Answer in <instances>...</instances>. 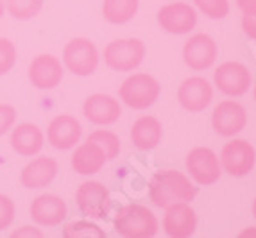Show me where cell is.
Segmentation results:
<instances>
[{
    "label": "cell",
    "instance_id": "27",
    "mask_svg": "<svg viewBox=\"0 0 256 238\" xmlns=\"http://www.w3.org/2000/svg\"><path fill=\"white\" fill-rule=\"evenodd\" d=\"M194 4L204 16L212 18V20H222L230 14L228 0H194Z\"/></svg>",
    "mask_w": 256,
    "mask_h": 238
},
{
    "label": "cell",
    "instance_id": "19",
    "mask_svg": "<svg viewBox=\"0 0 256 238\" xmlns=\"http://www.w3.org/2000/svg\"><path fill=\"white\" fill-rule=\"evenodd\" d=\"M58 172H60V165L54 158L38 156L22 168L20 183L27 190H42L54 181Z\"/></svg>",
    "mask_w": 256,
    "mask_h": 238
},
{
    "label": "cell",
    "instance_id": "15",
    "mask_svg": "<svg viewBox=\"0 0 256 238\" xmlns=\"http://www.w3.org/2000/svg\"><path fill=\"white\" fill-rule=\"evenodd\" d=\"M82 115L94 126L98 128H106L118 122L122 116V106L115 97L108 94H94L86 97L82 104Z\"/></svg>",
    "mask_w": 256,
    "mask_h": 238
},
{
    "label": "cell",
    "instance_id": "9",
    "mask_svg": "<svg viewBox=\"0 0 256 238\" xmlns=\"http://www.w3.org/2000/svg\"><path fill=\"white\" fill-rule=\"evenodd\" d=\"M186 170L190 178L201 186H212L220 179L222 166L218 156L208 147H196L186 156Z\"/></svg>",
    "mask_w": 256,
    "mask_h": 238
},
{
    "label": "cell",
    "instance_id": "2",
    "mask_svg": "<svg viewBox=\"0 0 256 238\" xmlns=\"http://www.w3.org/2000/svg\"><path fill=\"white\" fill-rule=\"evenodd\" d=\"M113 228L120 236L150 238L158 233L160 222L156 215L144 204H126L116 212Z\"/></svg>",
    "mask_w": 256,
    "mask_h": 238
},
{
    "label": "cell",
    "instance_id": "30",
    "mask_svg": "<svg viewBox=\"0 0 256 238\" xmlns=\"http://www.w3.org/2000/svg\"><path fill=\"white\" fill-rule=\"evenodd\" d=\"M16 122V110L11 104H0V136H4L14 128Z\"/></svg>",
    "mask_w": 256,
    "mask_h": 238
},
{
    "label": "cell",
    "instance_id": "37",
    "mask_svg": "<svg viewBox=\"0 0 256 238\" xmlns=\"http://www.w3.org/2000/svg\"><path fill=\"white\" fill-rule=\"evenodd\" d=\"M254 100H256V82H254Z\"/></svg>",
    "mask_w": 256,
    "mask_h": 238
},
{
    "label": "cell",
    "instance_id": "18",
    "mask_svg": "<svg viewBox=\"0 0 256 238\" xmlns=\"http://www.w3.org/2000/svg\"><path fill=\"white\" fill-rule=\"evenodd\" d=\"M82 136L81 122L72 115H56L47 128V142L58 150L74 149Z\"/></svg>",
    "mask_w": 256,
    "mask_h": 238
},
{
    "label": "cell",
    "instance_id": "12",
    "mask_svg": "<svg viewBox=\"0 0 256 238\" xmlns=\"http://www.w3.org/2000/svg\"><path fill=\"white\" fill-rule=\"evenodd\" d=\"M158 26L165 32L176 34H188L197 26V11L186 2H172L160 8L158 11Z\"/></svg>",
    "mask_w": 256,
    "mask_h": 238
},
{
    "label": "cell",
    "instance_id": "35",
    "mask_svg": "<svg viewBox=\"0 0 256 238\" xmlns=\"http://www.w3.org/2000/svg\"><path fill=\"white\" fill-rule=\"evenodd\" d=\"M4 11H6V2H4V0H0V18H2Z\"/></svg>",
    "mask_w": 256,
    "mask_h": 238
},
{
    "label": "cell",
    "instance_id": "14",
    "mask_svg": "<svg viewBox=\"0 0 256 238\" xmlns=\"http://www.w3.org/2000/svg\"><path fill=\"white\" fill-rule=\"evenodd\" d=\"M27 76L36 90H54L63 81L64 66L56 56L40 54L30 61Z\"/></svg>",
    "mask_w": 256,
    "mask_h": 238
},
{
    "label": "cell",
    "instance_id": "32",
    "mask_svg": "<svg viewBox=\"0 0 256 238\" xmlns=\"http://www.w3.org/2000/svg\"><path fill=\"white\" fill-rule=\"evenodd\" d=\"M11 236L13 238H43L45 234H43V231L38 230L36 226H24L20 230L13 231Z\"/></svg>",
    "mask_w": 256,
    "mask_h": 238
},
{
    "label": "cell",
    "instance_id": "6",
    "mask_svg": "<svg viewBox=\"0 0 256 238\" xmlns=\"http://www.w3.org/2000/svg\"><path fill=\"white\" fill-rule=\"evenodd\" d=\"M76 204L79 212L88 218H106L111 210L110 190L100 181H84L77 186Z\"/></svg>",
    "mask_w": 256,
    "mask_h": 238
},
{
    "label": "cell",
    "instance_id": "10",
    "mask_svg": "<svg viewBox=\"0 0 256 238\" xmlns=\"http://www.w3.org/2000/svg\"><path fill=\"white\" fill-rule=\"evenodd\" d=\"M218 56V45L215 40L204 32H197L184 42L183 60L190 70L202 72L214 66Z\"/></svg>",
    "mask_w": 256,
    "mask_h": 238
},
{
    "label": "cell",
    "instance_id": "13",
    "mask_svg": "<svg viewBox=\"0 0 256 238\" xmlns=\"http://www.w3.org/2000/svg\"><path fill=\"white\" fill-rule=\"evenodd\" d=\"M214 100V86L204 77L194 76L184 79L178 88V102L190 113H201Z\"/></svg>",
    "mask_w": 256,
    "mask_h": 238
},
{
    "label": "cell",
    "instance_id": "17",
    "mask_svg": "<svg viewBox=\"0 0 256 238\" xmlns=\"http://www.w3.org/2000/svg\"><path fill=\"white\" fill-rule=\"evenodd\" d=\"M30 218L43 228H56L66 218L68 206L56 194H42L29 206Z\"/></svg>",
    "mask_w": 256,
    "mask_h": 238
},
{
    "label": "cell",
    "instance_id": "22",
    "mask_svg": "<svg viewBox=\"0 0 256 238\" xmlns=\"http://www.w3.org/2000/svg\"><path fill=\"white\" fill-rule=\"evenodd\" d=\"M72 154V168L76 170L79 176H94L102 170L106 165V156L97 145L86 140V144H81L74 147Z\"/></svg>",
    "mask_w": 256,
    "mask_h": 238
},
{
    "label": "cell",
    "instance_id": "1",
    "mask_svg": "<svg viewBox=\"0 0 256 238\" xmlns=\"http://www.w3.org/2000/svg\"><path fill=\"white\" fill-rule=\"evenodd\" d=\"M197 196V188L188 176L178 170H158L149 179V199L154 206L166 208L174 202H192Z\"/></svg>",
    "mask_w": 256,
    "mask_h": 238
},
{
    "label": "cell",
    "instance_id": "34",
    "mask_svg": "<svg viewBox=\"0 0 256 238\" xmlns=\"http://www.w3.org/2000/svg\"><path fill=\"white\" fill-rule=\"evenodd\" d=\"M240 238H246V236H254L256 238V228H248V230H244L242 233L238 234Z\"/></svg>",
    "mask_w": 256,
    "mask_h": 238
},
{
    "label": "cell",
    "instance_id": "29",
    "mask_svg": "<svg viewBox=\"0 0 256 238\" xmlns=\"http://www.w3.org/2000/svg\"><path fill=\"white\" fill-rule=\"evenodd\" d=\"M14 215H16V206L14 200L9 196L0 194V231L8 230L9 226L13 224Z\"/></svg>",
    "mask_w": 256,
    "mask_h": 238
},
{
    "label": "cell",
    "instance_id": "36",
    "mask_svg": "<svg viewBox=\"0 0 256 238\" xmlns=\"http://www.w3.org/2000/svg\"><path fill=\"white\" fill-rule=\"evenodd\" d=\"M251 212H252V217H254V218H256V199H254V200H252Z\"/></svg>",
    "mask_w": 256,
    "mask_h": 238
},
{
    "label": "cell",
    "instance_id": "16",
    "mask_svg": "<svg viewBox=\"0 0 256 238\" xmlns=\"http://www.w3.org/2000/svg\"><path fill=\"white\" fill-rule=\"evenodd\" d=\"M197 230V215L190 202H174L165 208L163 231L170 238H188Z\"/></svg>",
    "mask_w": 256,
    "mask_h": 238
},
{
    "label": "cell",
    "instance_id": "3",
    "mask_svg": "<svg viewBox=\"0 0 256 238\" xmlns=\"http://www.w3.org/2000/svg\"><path fill=\"white\" fill-rule=\"evenodd\" d=\"M162 95L158 79L146 72H134L118 88V97L131 110L144 111L154 106Z\"/></svg>",
    "mask_w": 256,
    "mask_h": 238
},
{
    "label": "cell",
    "instance_id": "4",
    "mask_svg": "<svg viewBox=\"0 0 256 238\" xmlns=\"http://www.w3.org/2000/svg\"><path fill=\"white\" fill-rule=\"evenodd\" d=\"M147 56L146 43L140 38L113 40L104 48V63L115 72H134Z\"/></svg>",
    "mask_w": 256,
    "mask_h": 238
},
{
    "label": "cell",
    "instance_id": "26",
    "mask_svg": "<svg viewBox=\"0 0 256 238\" xmlns=\"http://www.w3.org/2000/svg\"><path fill=\"white\" fill-rule=\"evenodd\" d=\"M64 238H106V233L100 226L92 220H74L63 228Z\"/></svg>",
    "mask_w": 256,
    "mask_h": 238
},
{
    "label": "cell",
    "instance_id": "7",
    "mask_svg": "<svg viewBox=\"0 0 256 238\" xmlns=\"http://www.w3.org/2000/svg\"><path fill=\"white\" fill-rule=\"evenodd\" d=\"M220 166L233 178H244L248 176L256 163V150L248 140L233 138L222 147L220 152Z\"/></svg>",
    "mask_w": 256,
    "mask_h": 238
},
{
    "label": "cell",
    "instance_id": "28",
    "mask_svg": "<svg viewBox=\"0 0 256 238\" xmlns=\"http://www.w3.org/2000/svg\"><path fill=\"white\" fill-rule=\"evenodd\" d=\"M16 45L9 38H0V76H6L16 64Z\"/></svg>",
    "mask_w": 256,
    "mask_h": 238
},
{
    "label": "cell",
    "instance_id": "20",
    "mask_svg": "<svg viewBox=\"0 0 256 238\" xmlns=\"http://www.w3.org/2000/svg\"><path fill=\"white\" fill-rule=\"evenodd\" d=\"M45 145V134L36 124L24 122L11 129V147L18 156L34 158Z\"/></svg>",
    "mask_w": 256,
    "mask_h": 238
},
{
    "label": "cell",
    "instance_id": "21",
    "mask_svg": "<svg viewBox=\"0 0 256 238\" xmlns=\"http://www.w3.org/2000/svg\"><path fill=\"white\" fill-rule=\"evenodd\" d=\"M131 142L138 150H152L162 144L163 128L156 116L144 115L138 120H134L131 128Z\"/></svg>",
    "mask_w": 256,
    "mask_h": 238
},
{
    "label": "cell",
    "instance_id": "8",
    "mask_svg": "<svg viewBox=\"0 0 256 238\" xmlns=\"http://www.w3.org/2000/svg\"><path fill=\"white\" fill-rule=\"evenodd\" d=\"M252 76L246 64L238 61H226L214 72V84L228 97H242L249 92Z\"/></svg>",
    "mask_w": 256,
    "mask_h": 238
},
{
    "label": "cell",
    "instance_id": "24",
    "mask_svg": "<svg viewBox=\"0 0 256 238\" xmlns=\"http://www.w3.org/2000/svg\"><path fill=\"white\" fill-rule=\"evenodd\" d=\"M86 140L97 145L98 149L104 152L108 162H111V160H115V158L118 156L120 138L113 131H110V129H95V131H92L90 134H88Z\"/></svg>",
    "mask_w": 256,
    "mask_h": 238
},
{
    "label": "cell",
    "instance_id": "25",
    "mask_svg": "<svg viewBox=\"0 0 256 238\" xmlns=\"http://www.w3.org/2000/svg\"><path fill=\"white\" fill-rule=\"evenodd\" d=\"M43 0H6V11L14 20H30L40 14Z\"/></svg>",
    "mask_w": 256,
    "mask_h": 238
},
{
    "label": "cell",
    "instance_id": "11",
    "mask_svg": "<svg viewBox=\"0 0 256 238\" xmlns=\"http://www.w3.org/2000/svg\"><path fill=\"white\" fill-rule=\"evenodd\" d=\"M212 126L218 136L233 138L248 126V111L236 100H222L214 108Z\"/></svg>",
    "mask_w": 256,
    "mask_h": 238
},
{
    "label": "cell",
    "instance_id": "5",
    "mask_svg": "<svg viewBox=\"0 0 256 238\" xmlns=\"http://www.w3.org/2000/svg\"><path fill=\"white\" fill-rule=\"evenodd\" d=\"M98 48L88 38H74L63 48V66L77 77H88L98 68Z\"/></svg>",
    "mask_w": 256,
    "mask_h": 238
},
{
    "label": "cell",
    "instance_id": "23",
    "mask_svg": "<svg viewBox=\"0 0 256 238\" xmlns=\"http://www.w3.org/2000/svg\"><path fill=\"white\" fill-rule=\"evenodd\" d=\"M138 4H140V0H104V20L113 24V26H124L136 16Z\"/></svg>",
    "mask_w": 256,
    "mask_h": 238
},
{
    "label": "cell",
    "instance_id": "33",
    "mask_svg": "<svg viewBox=\"0 0 256 238\" xmlns=\"http://www.w3.org/2000/svg\"><path fill=\"white\" fill-rule=\"evenodd\" d=\"M236 6L242 13H256V0H236Z\"/></svg>",
    "mask_w": 256,
    "mask_h": 238
},
{
    "label": "cell",
    "instance_id": "31",
    "mask_svg": "<svg viewBox=\"0 0 256 238\" xmlns=\"http://www.w3.org/2000/svg\"><path fill=\"white\" fill-rule=\"evenodd\" d=\"M242 30L251 40H256V13L242 14Z\"/></svg>",
    "mask_w": 256,
    "mask_h": 238
}]
</instances>
